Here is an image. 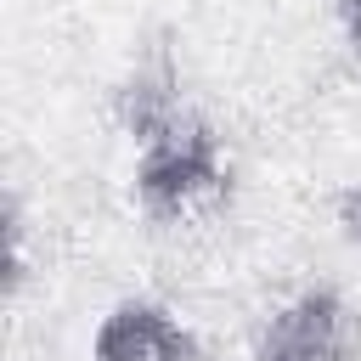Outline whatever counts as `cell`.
I'll use <instances>...</instances> for the list:
<instances>
[{"mask_svg": "<svg viewBox=\"0 0 361 361\" xmlns=\"http://www.w3.org/2000/svg\"><path fill=\"white\" fill-rule=\"evenodd\" d=\"M135 197L152 220H192L231 197V164L220 152V135L192 118L169 141L147 147L135 164Z\"/></svg>", "mask_w": 361, "mask_h": 361, "instance_id": "1", "label": "cell"}, {"mask_svg": "<svg viewBox=\"0 0 361 361\" xmlns=\"http://www.w3.org/2000/svg\"><path fill=\"white\" fill-rule=\"evenodd\" d=\"M355 355H361V333L333 288H305L259 333V361H355Z\"/></svg>", "mask_w": 361, "mask_h": 361, "instance_id": "2", "label": "cell"}, {"mask_svg": "<svg viewBox=\"0 0 361 361\" xmlns=\"http://www.w3.org/2000/svg\"><path fill=\"white\" fill-rule=\"evenodd\" d=\"M113 118H118V130H124L141 152L158 147V141H169L175 130L192 124L169 45H158L147 62H135V68L118 79V90H113Z\"/></svg>", "mask_w": 361, "mask_h": 361, "instance_id": "3", "label": "cell"}, {"mask_svg": "<svg viewBox=\"0 0 361 361\" xmlns=\"http://www.w3.org/2000/svg\"><path fill=\"white\" fill-rule=\"evenodd\" d=\"M90 361H197V338L147 299H124L102 316Z\"/></svg>", "mask_w": 361, "mask_h": 361, "instance_id": "4", "label": "cell"}, {"mask_svg": "<svg viewBox=\"0 0 361 361\" xmlns=\"http://www.w3.org/2000/svg\"><path fill=\"white\" fill-rule=\"evenodd\" d=\"M333 226H338L344 243L361 248V186H344V192L333 197Z\"/></svg>", "mask_w": 361, "mask_h": 361, "instance_id": "5", "label": "cell"}, {"mask_svg": "<svg viewBox=\"0 0 361 361\" xmlns=\"http://www.w3.org/2000/svg\"><path fill=\"white\" fill-rule=\"evenodd\" d=\"M338 28H344V45H350V56L361 62V0H338Z\"/></svg>", "mask_w": 361, "mask_h": 361, "instance_id": "6", "label": "cell"}]
</instances>
